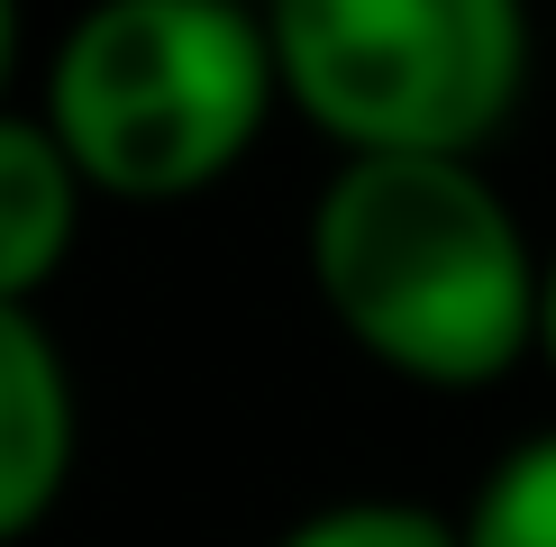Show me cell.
<instances>
[{"label":"cell","instance_id":"cell-4","mask_svg":"<svg viewBox=\"0 0 556 547\" xmlns=\"http://www.w3.org/2000/svg\"><path fill=\"white\" fill-rule=\"evenodd\" d=\"M83 456V393L55 329L37 310L0 302V547L37 538L55 520Z\"/></svg>","mask_w":556,"mask_h":547},{"label":"cell","instance_id":"cell-8","mask_svg":"<svg viewBox=\"0 0 556 547\" xmlns=\"http://www.w3.org/2000/svg\"><path fill=\"white\" fill-rule=\"evenodd\" d=\"M18 64H28V0H0V110L18 101Z\"/></svg>","mask_w":556,"mask_h":547},{"label":"cell","instance_id":"cell-5","mask_svg":"<svg viewBox=\"0 0 556 547\" xmlns=\"http://www.w3.org/2000/svg\"><path fill=\"white\" fill-rule=\"evenodd\" d=\"M83 174L64 165V147L46 137V119L28 101L0 110V302L37 310V292L64 274V256H74L83 238Z\"/></svg>","mask_w":556,"mask_h":547},{"label":"cell","instance_id":"cell-7","mask_svg":"<svg viewBox=\"0 0 556 547\" xmlns=\"http://www.w3.org/2000/svg\"><path fill=\"white\" fill-rule=\"evenodd\" d=\"M274 547H466V530H456V511L410 501V493H346V501L301 511Z\"/></svg>","mask_w":556,"mask_h":547},{"label":"cell","instance_id":"cell-3","mask_svg":"<svg viewBox=\"0 0 556 547\" xmlns=\"http://www.w3.org/2000/svg\"><path fill=\"white\" fill-rule=\"evenodd\" d=\"M274 82L338 155L483 165L511 128L539 28L529 0H274Z\"/></svg>","mask_w":556,"mask_h":547},{"label":"cell","instance_id":"cell-1","mask_svg":"<svg viewBox=\"0 0 556 547\" xmlns=\"http://www.w3.org/2000/svg\"><path fill=\"white\" fill-rule=\"evenodd\" d=\"M301 265L329 329L420 393H483L539 356V246L483 165L338 155Z\"/></svg>","mask_w":556,"mask_h":547},{"label":"cell","instance_id":"cell-6","mask_svg":"<svg viewBox=\"0 0 556 547\" xmlns=\"http://www.w3.org/2000/svg\"><path fill=\"white\" fill-rule=\"evenodd\" d=\"M456 530H466V547H556V429H529L520 447L483 466Z\"/></svg>","mask_w":556,"mask_h":547},{"label":"cell","instance_id":"cell-9","mask_svg":"<svg viewBox=\"0 0 556 547\" xmlns=\"http://www.w3.org/2000/svg\"><path fill=\"white\" fill-rule=\"evenodd\" d=\"M539 365L556 374V246H539Z\"/></svg>","mask_w":556,"mask_h":547},{"label":"cell","instance_id":"cell-10","mask_svg":"<svg viewBox=\"0 0 556 547\" xmlns=\"http://www.w3.org/2000/svg\"><path fill=\"white\" fill-rule=\"evenodd\" d=\"M228 10H247V18H265V10H274V0H228Z\"/></svg>","mask_w":556,"mask_h":547},{"label":"cell","instance_id":"cell-2","mask_svg":"<svg viewBox=\"0 0 556 547\" xmlns=\"http://www.w3.org/2000/svg\"><path fill=\"white\" fill-rule=\"evenodd\" d=\"M28 110L91 201L174 211L265 147L283 82L265 18L228 0H83L46 46Z\"/></svg>","mask_w":556,"mask_h":547},{"label":"cell","instance_id":"cell-11","mask_svg":"<svg viewBox=\"0 0 556 547\" xmlns=\"http://www.w3.org/2000/svg\"><path fill=\"white\" fill-rule=\"evenodd\" d=\"M547 46H556V37H547Z\"/></svg>","mask_w":556,"mask_h":547}]
</instances>
